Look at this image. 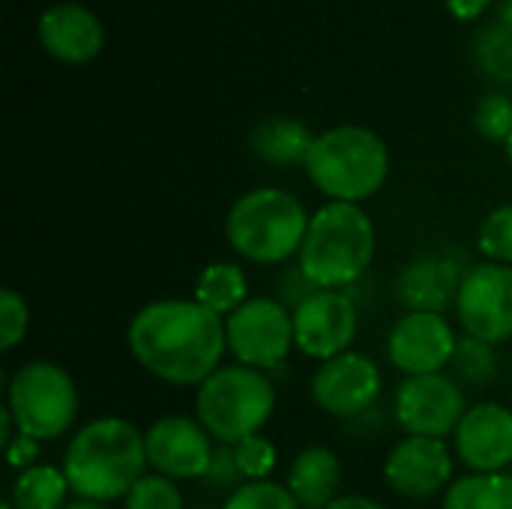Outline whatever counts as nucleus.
<instances>
[{
    "mask_svg": "<svg viewBox=\"0 0 512 509\" xmlns=\"http://www.w3.org/2000/svg\"><path fill=\"white\" fill-rule=\"evenodd\" d=\"M291 315H294V348H300V354L321 363L348 354L360 330L357 303L345 291L321 288Z\"/></svg>",
    "mask_w": 512,
    "mask_h": 509,
    "instance_id": "obj_11",
    "label": "nucleus"
},
{
    "mask_svg": "<svg viewBox=\"0 0 512 509\" xmlns=\"http://www.w3.org/2000/svg\"><path fill=\"white\" fill-rule=\"evenodd\" d=\"M222 509H303L297 504V498L288 492L285 483H270V480H258V483H243L237 492H231V498L225 501Z\"/></svg>",
    "mask_w": 512,
    "mask_h": 509,
    "instance_id": "obj_27",
    "label": "nucleus"
},
{
    "mask_svg": "<svg viewBox=\"0 0 512 509\" xmlns=\"http://www.w3.org/2000/svg\"><path fill=\"white\" fill-rule=\"evenodd\" d=\"M453 378L462 381V384H489L498 372V354H495V345L483 342V339H474V336H459L456 342V354H453Z\"/></svg>",
    "mask_w": 512,
    "mask_h": 509,
    "instance_id": "obj_24",
    "label": "nucleus"
},
{
    "mask_svg": "<svg viewBox=\"0 0 512 509\" xmlns=\"http://www.w3.org/2000/svg\"><path fill=\"white\" fill-rule=\"evenodd\" d=\"M225 339L240 366L273 372L294 348V315L273 297H249L225 318Z\"/></svg>",
    "mask_w": 512,
    "mask_h": 509,
    "instance_id": "obj_8",
    "label": "nucleus"
},
{
    "mask_svg": "<svg viewBox=\"0 0 512 509\" xmlns=\"http://www.w3.org/2000/svg\"><path fill=\"white\" fill-rule=\"evenodd\" d=\"M393 414L408 435L450 438L468 414L465 390L453 375H414L405 378L393 396Z\"/></svg>",
    "mask_w": 512,
    "mask_h": 509,
    "instance_id": "obj_9",
    "label": "nucleus"
},
{
    "mask_svg": "<svg viewBox=\"0 0 512 509\" xmlns=\"http://www.w3.org/2000/svg\"><path fill=\"white\" fill-rule=\"evenodd\" d=\"M456 315L465 336L498 345L512 336V267L471 264L456 297Z\"/></svg>",
    "mask_w": 512,
    "mask_h": 509,
    "instance_id": "obj_10",
    "label": "nucleus"
},
{
    "mask_svg": "<svg viewBox=\"0 0 512 509\" xmlns=\"http://www.w3.org/2000/svg\"><path fill=\"white\" fill-rule=\"evenodd\" d=\"M504 147H507V156H510V162H512V135L507 138V144H504Z\"/></svg>",
    "mask_w": 512,
    "mask_h": 509,
    "instance_id": "obj_39",
    "label": "nucleus"
},
{
    "mask_svg": "<svg viewBox=\"0 0 512 509\" xmlns=\"http://www.w3.org/2000/svg\"><path fill=\"white\" fill-rule=\"evenodd\" d=\"M147 465L144 435L120 417L87 423L63 453V474L72 495L99 504L123 501L147 477Z\"/></svg>",
    "mask_w": 512,
    "mask_h": 509,
    "instance_id": "obj_2",
    "label": "nucleus"
},
{
    "mask_svg": "<svg viewBox=\"0 0 512 509\" xmlns=\"http://www.w3.org/2000/svg\"><path fill=\"white\" fill-rule=\"evenodd\" d=\"M123 509H183V495L174 480L162 474H147L123 498Z\"/></svg>",
    "mask_w": 512,
    "mask_h": 509,
    "instance_id": "obj_28",
    "label": "nucleus"
},
{
    "mask_svg": "<svg viewBox=\"0 0 512 509\" xmlns=\"http://www.w3.org/2000/svg\"><path fill=\"white\" fill-rule=\"evenodd\" d=\"M3 509H15V507H12V504H3Z\"/></svg>",
    "mask_w": 512,
    "mask_h": 509,
    "instance_id": "obj_40",
    "label": "nucleus"
},
{
    "mask_svg": "<svg viewBox=\"0 0 512 509\" xmlns=\"http://www.w3.org/2000/svg\"><path fill=\"white\" fill-rule=\"evenodd\" d=\"M69 480L63 468L54 465H33L21 471L12 483L9 504L15 509H63L69 501Z\"/></svg>",
    "mask_w": 512,
    "mask_h": 509,
    "instance_id": "obj_22",
    "label": "nucleus"
},
{
    "mask_svg": "<svg viewBox=\"0 0 512 509\" xmlns=\"http://www.w3.org/2000/svg\"><path fill=\"white\" fill-rule=\"evenodd\" d=\"M147 462L168 480H195L207 474L216 441L207 429L183 414H165L144 432Z\"/></svg>",
    "mask_w": 512,
    "mask_h": 509,
    "instance_id": "obj_14",
    "label": "nucleus"
},
{
    "mask_svg": "<svg viewBox=\"0 0 512 509\" xmlns=\"http://www.w3.org/2000/svg\"><path fill=\"white\" fill-rule=\"evenodd\" d=\"M276 411V387L267 372L231 363L219 366L195 393V420L216 444L237 447L261 435Z\"/></svg>",
    "mask_w": 512,
    "mask_h": 509,
    "instance_id": "obj_6",
    "label": "nucleus"
},
{
    "mask_svg": "<svg viewBox=\"0 0 512 509\" xmlns=\"http://www.w3.org/2000/svg\"><path fill=\"white\" fill-rule=\"evenodd\" d=\"M195 303L210 309L213 315H234L246 300H249V285L246 273L234 261H216L207 264L198 279H195Z\"/></svg>",
    "mask_w": 512,
    "mask_h": 509,
    "instance_id": "obj_21",
    "label": "nucleus"
},
{
    "mask_svg": "<svg viewBox=\"0 0 512 509\" xmlns=\"http://www.w3.org/2000/svg\"><path fill=\"white\" fill-rule=\"evenodd\" d=\"M6 456H9V465L21 474V471H27V468L36 465V459H39V441L30 438V435L15 432V438L6 444Z\"/></svg>",
    "mask_w": 512,
    "mask_h": 509,
    "instance_id": "obj_34",
    "label": "nucleus"
},
{
    "mask_svg": "<svg viewBox=\"0 0 512 509\" xmlns=\"http://www.w3.org/2000/svg\"><path fill=\"white\" fill-rule=\"evenodd\" d=\"M300 270L330 291L351 288L375 258V225L360 204L330 201L312 213L300 246Z\"/></svg>",
    "mask_w": 512,
    "mask_h": 509,
    "instance_id": "obj_3",
    "label": "nucleus"
},
{
    "mask_svg": "<svg viewBox=\"0 0 512 509\" xmlns=\"http://www.w3.org/2000/svg\"><path fill=\"white\" fill-rule=\"evenodd\" d=\"M441 509H512V474H471L456 480Z\"/></svg>",
    "mask_w": 512,
    "mask_h": 509,
    "instance_id": "obj_23",
    "label": "nucleus"
},
{
    "mask_svg": "<svg viewBox=\"0 0 512 509\" xmlns=\"http://www.w3.org/2000/svg\"><path fill=\"white\" fill-rule=\"evenodd\" d=\"M204 483L210 486V489H219V492H237L246 480H243V474H240V468H237V456H234V447H228V444H216V450H213V459H210V468H207V474H204Z\"/></svg>",
    "mask_w": 512,
    "mask_h": 509,
    "instance_id": "obj_32",
    "label": "nucleus"
},
{
    "mask_svg": "<svg viewBox=\"0 0 512 509\" xmlns=\"http://www.w3.org/2000/svg\"><path fill=\"white\" fill-rule=\"evenodd\" d=\"M42 48L63 63H87L102 51L105 33L99 18L78 3H57L39 18Z\"/></svg>",
    "mask_w": 512,
    "mask_h": 509,
    "instance_id": "obj_18",
    "label": "nucleus"
},
{
    "mask_svg": "<svg viewBox=\"0 0 512 509\" xmlns=\"http://www.w3.org/2000/svg\"><path fill=\"white\" fill-rule=\"evenodd\" d=\"M471 267H462L459 255L435 252L408 261L396 276V300L408 312H438L456 303L462 279Z\"/></svg>",
    "mask_w": 512,
    "mask_h": 509,
    "instance_id": "obj_17",
    "label": "nucleus"
},
{
    "mask_svg": "<svg viewBox=\"0 0 512 509\" xmlns=\"http://www.w3.org/2000/svg\"><path fill=\"white\" fill-rule=\"evenodd\" d=\"M327 509H387L384 504H378L375 498H366V495H345V498H336Z\"/></svg>",
    "mask_w": 512,
    "mask_h": 509,
    "instance_id": "obj_36",
    "label": "nucleus"
},
{
    "mask_svg": "<svg viewBox=\"0 0 512 509\" xmlns=\"http://www.w3.org/2000/svg\"><path fill=\"white\" fill-rule=\"evenodd\" d=\"M285 486L303 509H327L339 498L342 465L333 450L306 447L294 456Z\"/></svg>",
    "mask_w": 512,
    "mask_h": 509,
    "instance_id": "obj_19",
    "label": "nucleus"
},
{
    "mask_svg": "<svg viewBox=\"0 0 512 509\" xmlns=\"http://www.w3.org/2000/svg\"><path fill=\"white\" fill-rule=\"evenodd\" d=\"M501 24L512 30V0H501Z\"/></svg>",
    "mask_w": 512,
    "mask_h": 509,
    "instance_id": "obj_38",
    "label": "nucleus"
},
{
    "mask_svg": "<svg viewBox=\"0 0 512 509\" xmlns=\"http://www.w3.org/2000/svg\"><path fill=\"white\" fill-rule=\"evenodd\" d=\"M477 63L492 78L512 81V30L507 24H492L477 36Z\"/></svg>",
    "mask_w": 512,
    "mask_h": 509,
    "instance_id": "obj_25",
    "label": "nucleus"
},
{
    "mask_svg": "<svg viewBox=\"0 0 512 509\" xmlns=\"http://www.w3.org/2000/svg\"><path fill=\"white\" fill-rule=\"evenodd\" d=\"M477 246L489 261L512 264V204L495 207L483 219V225L477 231Z\"/></svg>",
    "mask_w": 512,
    "mask_h": 509,
    "instance_id": "obj_26",
    "label": "nucleus"
},
{
    "mask_svg": "<svg viewBox=\"0 0 512 509\" xmlns=\"http://www.w3.org/2000/svg\"><path fill=\"white\" fill-rule=\"evenodd\" d=\"M318 291H321V288H318L300 267H288V270L279 276V297H276V300H279L285 309L294 312V309H300V306H303L312 294H318Z\"/></svg>",
    "mask_w": 512,
    "mask_h": 509,
    "instance_id": "obj_33",
    "label": "nucleus"
},
{
    "mask_svg": "<svg viewBox=\"0 0 512 509\" xmlns=\"http://www.w3.org/2000/svg\"><path fill=\"white\" fill-rule=\"evenodd\" d=\"M234 456H237V468L246 483L267 480L276 468V447L264 435H252V438L240 441L234 447Z\"/></svg>",
    "mask_w": 512,
    "mask_h": 509,
    "instance_id": "obj_29",
    "label": "nucleus"
},
{
    "mask_svg": "<svg viewBox=\"0 0 512 509\" xmlns=\"http://www.w3.org/2000/svg\"><path fill=\"white\" fill-rule=\"evenodd\" d=\"M126 342L144 372L174 387H201L228 351L222 318L195 300L147 303L129 321Z\"/></svg>",
    "mask_w": 512,
    "mask_h": 509,
    "instance_id": "obj_1",
    "label": "nucleus"
},
{
    "mask_svg": "<svg viewBox=\"0 0 512 509\" xmlns=\"http://www.w3.org/2000/svg\"><path fill=\"white\" fill-rule=\"evenodd\" d=\"M309 219L300 198L261 186L231 204L225 234L231 249L252 264H285L291 255H300Z\"/></svg>",
    "mask_w": 512,
    "mask_h": 509,
    "instance_id": "obj_4",
    "label": "nucleus"
},
{
    "mask_svg": "<svg viewBox=\"0 0 512 509\" xmlns=\"http://www.w3.org/2000/svg\"><path fill=\"white\" fill-rule=\"evenodd\" d=\"M312 402L339 420H354L366 414L381 396V369L366 354H339L321 363L309 381Z\"/></svg>",
    "mask_w": 512,
    "mask_h": 509,
    "instance_id": "obj_12",
    "label": "nucleus"
},
{
    "mask_svg": "<svg viewBox=\"0 0 512 509\" xmlns=\"http://www.w3.org/2000/svg\"><path fill=\"white\" fill-rule=\"evenodd\" d=\"M30 327V309L24 297L12 288L0 291V348L12 351Z\"/></svg>",
    "mask_w": 512,
    "mask_h": 509,
    "instance_id": "obj_31",
    "label": "nucleus"
},
{
    "mask_svg": "<svg viewBox=\"0 0 512 509\" xmlns=\"http://www.w3.org/2000/svg\"><path fill=\"white\" fill-rule=\"evenodd\" d=\"M456 342V330L444 315L405 312L387 336V357L405 378L438 375L453 363Z\"/></svg>",
    "mask_w": 512,
    "mask_h": 509,
    "instance_id": "obj_13",
    "label": "nucleus"
},
{
    "mask_svg": "<svg viewBox=\"0 0 512 509\" xmlns=\"http://www.w3.org/2000/svg\"><path fill=\"white\" fill-rule=\"evenodd\" d=\"M6 408L15 432L42 441L63 438L78 417V387L72 375L48 360L24 363L6 390Z\"/></svg>",
    "mask_w": 512,
    "mask_h": 509,
    "instance_id": "obj_7",
    "label": "nucleus"
},
{
    "mask_svg": "<svg viewBox=\"0 0 512 509\" xmlns=\"http://www.w3.org/2000/svg\"><path fill=\"white\" fill-rule=\"evenodd\" d=\"M384 480L396 495L408 501H426L453 486V453L447 441L408 435L390 450L384 462Z\"/></svg>",
    "mask_w": 512,
    "mask_h": 509,
    "instance_id": "obj_15",
    "label": "nucleus"
},
{
    "mask_svg": "<svg viewBox=\"0 0 512 509\" xmlns=\"http://www.w3.org/2000/svg\"><path fill=\"white\" fill-rule=\"evenodd\" d=\"M474 123L480 129L483 138L489 141H504L512 135V99L507 93H489L483 96V102L477 105Z\"/></svg>",
    "mask_w": 512,
    "mask_h": 509,
    "instance_id": "obj_30",
    "label": "nucleus"
},
{
    "mask_svg": "<svg viewBox=\"0 0 512 509\" xmlns=\"http://www.w3.org/2000/svg\"><path fill=\"white\" fill-rule=\"evenodd\" d=\"M315 138L318 135H312L309 126L294 117H267L252 129L249 147L270 165H306Z\"/></svg>",
    "mask_w": 512,
    "mask_h": 509,
    "instance_id": "obj_20",
    "label": "nucleus"
},
{
    "mask_svg": "<svg viewBox=\"0 0 512 509\" xmlns=\"http://www.w3.org/2000/svg\"><path fill=\"white\" fill-rule=\"evenodd\" d=\"M444 3H447L450 15H456L459 21H471V18L483 15L492 0H444Z\"/></svg>",
    "mask_w": 512,
    "mask_h": 509,
    "instance_id": "obj_35",
    "label": "nucleus"
},
{
    "mask_svg": "<svg viewBox=\"0 0 512 509\" xmlns=\"http://www.w3.org/2000/svg\"><path fill=\"white\" fill-rule=\"evenodd\" d=\"M453 438L459 462L474 474H504L512 465V411L498 402L468 408Z\"/></svg>",
    "mask_w": 512,
    "mask_h": 509,
    "instance_id": "obj_16",
    "label": "nucleus"
},
{
    "mask_svg": "<svg viewBox=\"0 0 512 509\" xmlns=\"http://www.w3.org/2000/svg\"><path fill=\"white\" fill-rule=\"evenodd\" d=\"M306 174L330 201L360 204L387 183L390 153L366 126H336L315 138Z\"/></svg>",
    "mask_w": 512,
    "mask_h": 509,
    "instance_id": "obj_5",
    "label": "nucleus"
},
{
    "mask_svg": "<svg viewBox=\"0 0 512 509\" xmlns=\"http://www.w3.org/2000/svg\"><path fill=\"white\" fill-rule=\"evenodd\" d=\"M63 509H111V507H108V504H99V501H81V498H78V501H69Z\"/></svg>",
    "mask_w": 512,
    "mask_h": 509,
    "instance_id": "obj_37",
    "label": "nucleus"
}]
</instances>
